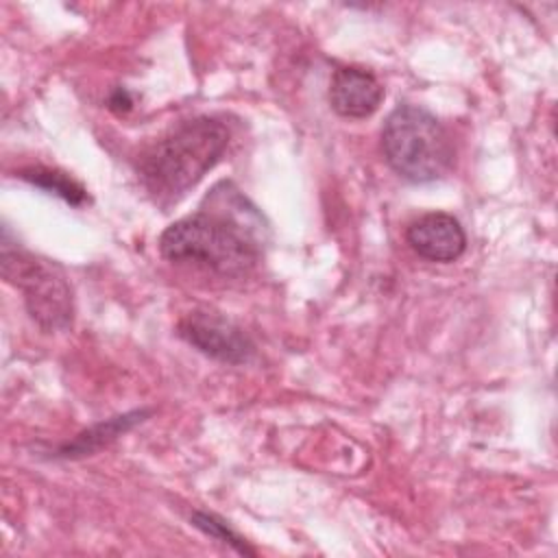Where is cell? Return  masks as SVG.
Returning <instances> with one entry per match:
<instances>
[{
    "instance_id": "obj_1",
    "label": "cell",
    "mask_w": 558,
    "mask_h": 558,
    "mask_svg": "<svg viewBox=\"0 0 558 558\" xmlns=\"http://www.w3.org/2000/svg\"><path fill=\"white\" fill-rule=\"evenodd\" d=\"M214 190L207 198L209 209L185 216L172 222L159 238V251L170 262L196 264L222 277H242L255 268L262 255L257 240L255 207L246 203L231 185Z\"/></svg>"
},
{
    "instance_id": "obj_2",
    "label": "cell",
    "mask_w": 558,
    "mask_h": 558,
    "mask_svg": "<svg viewBox=\"0 0 558 558\" xmlns=\"http://www.w3.org/2000/svg\"><path fill=\"white\" fill-rule=\"evenodd\" d=\"M227 144L229 131L222 122L209 116L192 118L140 157V179L155 201L172 203L218 163Z\"/></svg>"
},
{
    "instance_id": "obj_3",
    "label": "cell",
    "mask_w": 558,
    "mask_h": 558,
    "mask_svg": "<svg viewBox=\"0 0 558 558\" xmlns=\"http://www.w3.org/2000/svg\"><path fill=\"white\" fill-rule=\"evenodd\" d=\"M381 150L388 166L405 181L427 183L440 179L453 161L447 129L425 109L399 105L381 129Z\"/></svg>"
},
{
    "instance_id": "obj_4",
    "label": "cell",
    "mask_w": 558,
    "mask_h": 558,
    "mask_svg": "<svg viewBox=\"0 0 558 558\" xmlns=\"http://www.w3.org/2000/svg\"><path fill=\"white\" fill-rule=\"evenodd\" d=\"M2 275L22 290L33 320L44 329H65L72 320V292L63 272L28 251L2 240Z\"/></svg>"
},
{
    "instance_id": "obj_5",
    "label": "cell",
    "mask_w": 558,
    "mask_h": 558,
    "mask_svg": "<svg viewBox=\"0 0 558 558\" xmlns=\"http://www.w3.org/2000/svg\"><path fill=\"white\" fill-rule=\"evenodd\" d=\"M179 333L201 353L218 362L244 364L253 355V342L248 336L218 314L192 312L181 320Z\"/></svg>"
},
{
    "instance_id": "obj_6",
    "label": "cell",
    "mask_w": 558,
    "mask_h": 558,
    "mask_svg": "<svg viewBox=\"0 0 558 558\" xmlns=\"http://www.w3.org/2000/svg\"><path fill=\"white\" fill-rule=\"evenodd\" d=\"M408 244L429 262H453L466 248L462 225L445 211H429L414 220L405 233Z\"/></svg>"
},
{
    "instance_id": "obj_7",
    "label": "cell",
    "mask_w": 558,
    "mask_h": 558,
    "mask_svg": "<svg viewBox=\"0 0 558 558\" xmlns=\"http://www.w3.org/2000/svg\"><path fill=\"white\" fill-rule=\"evenodd\" d=\"M384 98L381 83L366 70L340 68L329 87L331 109L342 118H366Z\"/></svg>"
},
{
    "instance_id": "obj_8",
    "label": "cell",
    "mask_w": 558,
    "mask_h": 558,
    "mask_svg": "<svg viewBox=\"0 0 558 558\" xmlns=\"http://www.w3.org/2000/svg\"><path fill=\"white\" fill-rule=\"evenodd\" d=\"M144 410H135V412H129V414H122V416H113L109 418L107 423H98L94 425L92 429L83 432L81 436H76L72 442H68L59 456H65V458H74V456H87L96 449H100L102 445L116 440L120 434H124L126 429H131L135 423L144 421Z\"/></svg>"
},
{
    "instance_id": "obj_9",
    "label": "cell",
    "mask_w": 558,
    "mask_h": 558,
    "mask_svg": "<svg viewBox=\"0 0 558 558\" xmlns=\"http://www.w3.org/2000/svg\"><path fill=\"white\" fill-rule=\"evenodd\" d=\"M22 177L35 185H39L41 190L61 196L63 201L72 203V205H81L85 201V190L70 179L63 172L57 170H44V168H35V170H24Z\"/></svg>"
},
{
    "instance_id": "obj_10",
    "label": "cell",
    "mask_w": 558,
    "mask_h": 558,
    "mask_svg": "<svg viewBox=\"0 0 558 558\" xmlns=\"http://www.w3.org/2000/svg\"><path fill=\"white\" fill-rule=\"evenodd\" d=\"M192 523H194L198 530H203L205 534H209V536H214V538H218V541L231 545V547H233L235 551H240V554H248V556L255 554L225 521H220V519L214 517V514L194 512V514H192Z\"/></svg>"
}]
</instances>
